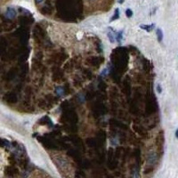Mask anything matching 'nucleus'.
Listing matches in <instances>:
<instances>
[{
	"instance_id": "f8f14e48",
	"label": "nucleus",
	"mask_w": 178,
	"mask_h": 178,
	"mask_svg": "<svg viewBox=\"0 0 178 178\" xmlns=\"http://www.w3.org/2000/svg\"><path fill=\"white\" fill-rule=\"evenodd\" d=\"M123 2H124V0H120V1H118V3H120V4H122Z\"/></svg>"
},
{
	"instance_id": "ddd939ff",
	"label": "nucleus",
	"mask_w": 178,
	"mask_h": 178,
	"mask_svg": "<svg viewBox=\"0 0 178 178\" xmlns=\"http://www.w3.org/2000/svg\"><path fill=\"white\" fill-rule=\"evenodd\" d=\"M90 1H94V0H90Z\"/></svg>"
},
{
	"instance_id": "0eeeda50",
	"label": "nucleus",
	"mask_w": 178,
	"mask_h": 178,
	"mask_svg": "<svg viewBox=\"0 0 178 178\" xmlns=\"http://www.w3.org/2000/svg\"><path fill=\"white\" fill-rule=\"evenodd\" d=\"M120 18V11H118V9H116L115 10V14L113 15V17L110 19V22H113V21H115V20L118 19Z\"/></svg>"
},
{
	"instance_id": "f257e3e1",
	"label": "nucleus",
	"mask_w": 178,
	"mask_h": 178,
	"mask_svg": "<svg viewBox=\"0 0 178 178\" xmlns=\"http://www.w3.org/2000/svg\"><path fill=\"white\" fill-rule=\"evenodd\" d=\"M16 16V11L14 8L13 7H8L6 11V17L7 19H14Z\"/></svg>"
},
{
	"instance_id": "7ed1b4c3",
	"label": "nucleus",
	"mask_w": 178,
	"mask_h": 178,
	"mask_svg": "<svg viewBox=\"0 0 178 178\" xmlns=\"http://www.w3.org/2000/svg\"><path fill=\"white\" fill-rule=\"evenodd\" d=\"M140 28L143 29H144V30H146V31L150 32L153 29L155 28V25L154 24H151V25H140Z\"/></svg>"
},
{
	"instance_id": "9b49d317",
	"label": "nucleus",
	"mask_w": 178,
	"mask_h": 178,
	"mask_svg": "<svg viewBox=\"0 0 178 178\" xmlns=\"http://www.w3.org/2000/svg\"><path fill=\"white\" fill-rule=\"evenodd\" d=\"M175 137H176V138H178V129L175 131Z\"/></svg>"
},
{
	"instance_id": "6e6552de",
	"label": "nucleus",
	"mask_w": 178,
	"mask_h": 178,
	"mask_svg": "<svg viewBox=\"0 0 178 178\" xmlns=\"http://www.w3.org/2000/svg\"><path fill=\"white\" fill-rule=\"evenodd\" d=\"M126 14H127V17L131 18L132 16H133V12H132V10L131 9H127V11H126Z\"/></svg>"
},
{
	"instance_id": "9d476101",
	"label": "nucleus",
	"mask_w": 178,
	"mask_h": 178,
	"mask_svg": "<svg viewBox=\"0 0 178 178\" xmlns=\"http://www.w3.org/2000/svg\"><path fill=\"white\" fill-rule=\"evenodd\" d=\"M35 1H36V3H37V4H39V3L43 2V0H35Z\"/></svg>"
},
{
	"instance_id": "20e7f679",
	"label": "nucleus",
	"mask_w": 178,
	"mask_h": 178,
	"mask_svg": "<svg viewBox=\"0 0 178 178\" xmlns=\"http://www.w3.org/2000/svg\"><path fill=\"white\" fill-rule=\"evenodd\" d=\"M116 32L114 30H112V32H108V37H109V39H110V43H114L116 41Z\"/></svg>"
},
{
	"instance_id": "f03ea898",
	"label": "nucleus",
	"mask_w": 178,
	"mask_h": 178,
	"mask_svg": "<svg viewBox=\"0 0 178 178\" xmlns=\"http://www.w3.org/2000/svg\"><path fill=\"white\" fill-rule=\"evenodd\" d=\"M147 161L149 163L150 165H153L155 164V162L157 161V157L155 154H150V156L148 157V159H147Z\"/></svg>"
},
{
	"instance_id": "39448f33",
	"label": "nucleus",
	"mask_w": 178,
	"mask_h": 178,
	"mask_svg": "<svg viewBox=\"0 0 178 178\" xmlns=\"http://www.w3.org/2000/svg\"><path fill=\"white\" fill-rule=\"evenodd\" d=\"M116 40L118 42V44H121L122 42V37H123V31H120V32H116Z\"/></svg>"
},
{
	"instance_id": "1a4fd4ad",
	"label": "nucleus",
	"mask_w": 178,
	"mask_h": 178,
	"mask_svg": "<svg viewBox=\"0 0 178 178\" xmlns=\"http://www.w3.org/2000/svg\"><path fill=\"white\" fill-rule=\"evenodd\" d=\"M157 91H158V93H159V94L162 92V89H161L160 85H158V86H157Z\"/></svg>"
},
{
	"instance_id": "423d86ee",
	"label": "nucleus",
	"mask_w": 178,
	"mask_h": 178,
	"mask_svg": "<svg viewBox=\"0 0 178 178\" xmlns=\"http://www.w3.org/2000/svg\"><path fill=\"white\" fill-rule=\"evenodd\" d=\"M156 34H157V37H158V40H159V42H161V41H162V39H163V33H162V30H161V29H157Z\"/></svg>"
}]
</instances>
